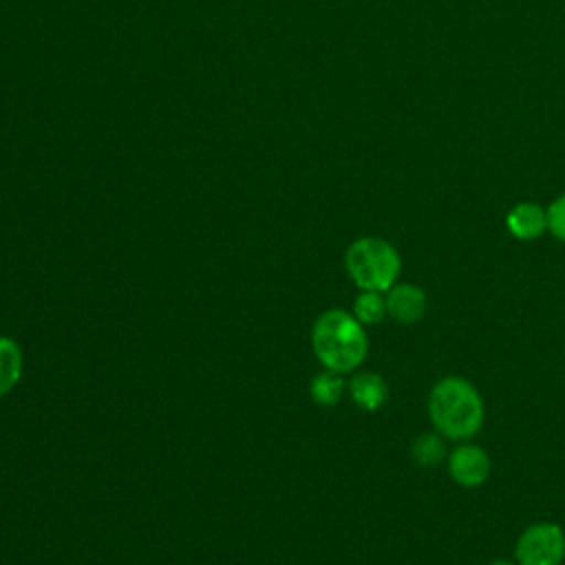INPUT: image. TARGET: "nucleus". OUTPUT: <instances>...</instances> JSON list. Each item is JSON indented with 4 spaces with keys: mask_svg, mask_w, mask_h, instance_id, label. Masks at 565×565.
Instances as JSON below:
<instances>
[{
    "mask_svg": "<svg viewBox=\"0 0 565 565\" xmlns=\"http://www.w3.org/2000/svg\"><path fill=\"white\" fill-rule=\"evenodd\" d=\"M428 415L441 437L470 439L483 424V402L468 380L450 375L433 386Z\"/></svg>",
    "mask_w": 565,
    "mask_h": 565,
    "instance_id": "obj_1",
    "label": "nucleus"
},
{
    "mask_svg": "<svg viewBox=\"0 0 565 565\" xmlns=\"http://www.w3.org/2000/svg\"><path fill=\"white\" fill-rule=\"evenodd\" d=\"M311 344L316 358L335 373L358 369L369 351L362 322L342 309H329L316 320Z\"/></svg>",
    "mask_w": 565,
    "mask_h": 565,
    "instance_id": "obj_2",
    "label": "nucleus"
},
{
    "mask_svg": "<svg viewBox=\"0 0 565 565\" xmlns=\"http://www.w3.org/2000/svg\"><path fill=\"white\" fill-rule=\"evenodd\" d=\"M347 271L360 289L388 291L399 276V254L377 236H364L349 245L344 256Z\"/></svg>",
    "mask_w": 565,
    "mask_h": 565,
    "instance_id": "obj_3",
    "label": "nucleus"
},
{
    "mask_svg": "<svg viewBox=\"0 0 565 565\" xmlns=\"http://www.w3.org/2000/svg\"><path fill=\"white\" fill-rule=\"evenodd\" d=\"M519 565H561L565 558V532L556 523H534L516 541Z\"/></svg>",
    "mask_w": 565,
    "mask_h": 565,
    "instance_id": "obj_4",
    "label": "nucleus"
},
{
    "mask_svg": "<svg viewBox=\"0 0 565 565\" xmlns=\"http://www.w3.org/2000/svg\"><path fill=\"white\" fill-rule=\"evenodd\" d=\"M448 470H450V477L459 483V486H466V488H477L481 486L488 475H490V457L486 455L483 448L479 446H472V444H466V446H459L450 452V459H448Z\"/></svg>",
    "mask_w": 565,
    "mask_h": 565,
    "instance_id": "obj_5",
    "label": "nucleus"
},
{
    "mask_svg": "<svg viewBox=\"0 0 565 565\" xmlns=\"http://www.w3.org/2000/svg\"><path fill=\"white\" fill-rule=\"evenodd\" d=\"M426 311V294L422 287L402 282L393 285L386 294V313L402 324L417 322Z\"/></svg>",
    "mask_w": 565,
    "mask_h": 565,
    "instance_id": "obj_6",
    "label": "nucleus"
},
{
    "mask_svg": "<svg viewBox=\"0 0 565 565\" xmlns=\"http://www.w3.org/2000/svg\"><path fill=\"white\" fill-rule=\"evenodd\" d=\"M505 223L516 238L532 241L547 230V212L536 203H519L510 210Z\"/></svg>",
    "mask_w": 565,
    "mask_h": 565,
    "instance_id": "obj_7",
    "label": "nucleus"
},
{
    "mask_svg": "<svg viewBox=\"0 0 565 565\" xmlns=\"http://www.w3.org/2000/svg\"><path fill=\"white\" fill-rule=\"evenodd\" d=\"M349 393L353 397V402L364 408V411H377L388 395V388L384 384V380L377 373H358L351 382H349Z\"/></svg>",
    "mask_w": 565,
    "mask_h": 565,
    "instance_id": "obj_8",
    "label": "nucleus"
},
{
    "mask_svg": "<svg viewBox=\"0 0 565 565\" xmlns=\"http://www.w3.org/2000/svg\"><path fill=\"white\" fill-rule=\"evenodd\" d=\"M22 373V353L18 344L0 335V395L11 391Z\"/></svg>",
    "mask_w": 565,
    "mask_h": 565,
    "instance_id": "obj_9",
    "label": "nucleus"
},
{
    "mask_svg": "<svg viewBox=\"0 0 565 565\" xmlns=\"http://www.w3.org/2000/svg\"><path fill=\"white\" fill-rule=\"evenodd\" d=\"M353 316L362 324H377L386 316V296H382V291L362 289L353 302Z\"/></svg>",
    "mask_w": 565,
    "mask_h": 565,
    "instance_id": "obj_10",
    "label": "nucleus"
},
{
    "mask_svg": "<svg viewBox=\"0 0 565 565\" xmlns=\"http://www.w3.org/2000/svg\"><path fill=\"white\" fill-rule=\"evenodd\" d=\"M344 391V380L335 371H324L313 377L311 382V397L322 406H333L340 402Z\"/></svg>",
    "mask_w": 565,
    "mask_h": 565,
    "instance_id": "obj_11",
    "label": "nucleus"
},
{
    "mask_svg": "<svg viewBox=\"0 0 565 565\" xmlns=\"http://www.w3.org/2000/svg\"><path fill=\"white\" fill-rule=\"evenodd\" d=\"M411 452L419 466H435L437 461H441L446 446H444V439L439 433H424L415 439Z\"/></svg>",
    "mask_w": 565,
    "mask_h": 565,
    "instance_id": "obj_12",
    "label": "nucleus"
},
{
    "mask_svg": "<svg viewBox=\"0 0 565 565\" xmlns=\"http://www.w3.org/2000/svg\"><path fill=\"white\" fill-rule=\"evenodd\" d=\"M547 230L558 238L565 241V194H561L547 207Z\"/></svg>",
    "mask_w": 565,
    "mask_h": 565,
    "instance_id": "obj_13",
    "label": "nucleus"
},
{
    "mask_svg": "<svg viewBox=\"0 0 565 565\" xmlns=\"http://www.w3.org/2000/svg\"><path fill=\"white\" fill-rule=\"evenodd\" d=\"M490 565H519V563H510V561H494Z\"/></svg>",
    "mask_w": 565,
    "mask_h": 565,
    "instance_id": "obj_14",
    "label": "nucleus"
}]
</instances>
